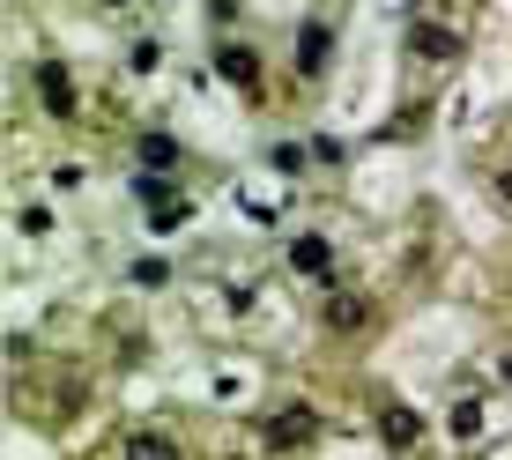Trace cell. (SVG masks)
Returning <instances> with one entry per match:
<instances>
[{
  "mask_svg": "<svg viewBox=\"0 0 512 460\" xmlns=\"http://www.w3.org/2000/svg\"><path fill=\"white\" fill-rule=\"evenodd\" d=\"M312 438H320V416H312L305 401L268 416V446H275V453H297V446H312Z\"/></svg>",
  "mask_w": 512,
  "mask_h": 460,
  "instance_id": "1",
  "label": "cell"
},
{
  "mask_svg": "<svg viewBox=\"0 0 512 460\" xmlns=\"http://www.w3.org/2000/svg\"><path fill=\"white\" fill-rule=\"evenodd\" d=\"M141 201H149V223L156 230H179V223H193V201H179L164 179H141Z\"/></svg>",
  "mask_w": 512,
  "mask_h": 460,
  "instance_id": "2",
  "label": "cell"
},
{
  "mask_svg": "<svg viewBox=\"0 0 512 460\" xmlns=\"http://www.w3.org/2000/svg\"><path fill=\"white\" fill-rule=\"evenodd\" d=\"M216 75L231 82V90L253 97V90H260V52H253V45H223V52H216Z\"/></svg>",
  "mask_w": 512,
  "mask_h": 460,
  "instance_id": "3",
  "label": "cell"
},
{
  "mask_svg": "<svg viewBox=\"0 0 512 460\" xmlns=\"http://www.w3.org/2000/svg\"><path fill=\"white\" fill-rule=\"evenodd\" d=\"M38 104H45V112H60V119L75 112V82H67V67H60V60H45V67H38Z\"/></svg>",
  "mask_w": 512,
  "mask_h": 460,
  "instance_id": "4",
  "label": "cell"
},
{
  "mask_svg": "<svg viewBox=\"0 0 512 460\" xmlns=\"http://www.w3.org/2000/svg\"><path fill=\"white\" fill-rule=\"evenodd\" d=\"M409 52H423V60H453L461 38H453V30H438V23H409Z\"/></svg>",
  "mask_w": 512,
  "mask_h": 460,
  "instance_id": "5",
  "label": "cell"
},
{
  "mask_svg": "<svg viewBox=\"0 0 512 460\" xmlns=\"http://www.w3.org/2000/svg\"><path fill=\"white\" fill-rule=\"evenodd\" d=\"M290 260H297V275H327L334 268V245L305 230V238H290Z\"/></svg>",
  "mask_w": 512,
  "mask_h": 460,
  "instance_id": "6",
  "label": "cell"
},
{
  "mask_svg": "<svg viewBox=\"0 0 512 460\" xmlns=\"http://www.w3.org/2000/svg\"><path fill=\"white\" fill-rule=\"evenodd\" d=\"M297 75H305V82H320V75H327V30H320V23L297 38Z\"/></svg>",
  "mask_w": 512,
  "mask_h": 460,
  "instance_id": "7",
  "label": "cell"
},
{
  "mask_svg": "<svg viewBox=\"0 0 512 460\" xmlns=\"http://www.w3.org/2000/svg\"><path fill=\"white\" fill-rule=\"evenodd\" d=\"M119 460H179V446H171L164 431H134L127 446H119Z\"/></svg>",
  "mask_w": 512,
  "mask_h": 460,
  "instance_id": "8",
  "label": "cell"
},
{
  "mask_svg": "<svg viewBox=\"0 0 512 460\" xmlns=\"http://www.w3.org/2000/svg\"><path fill=\"white\" fill-rule=\"evenodd\" d=\"M379 438H386V446H416V438H423L416 409H386V416H379Z\"/></svg>",
  "mask_w": 512,
  "mask_h": 460,
  "instance_id": "9",
  "label": "cell"
},
{
  "mask_svg": "<svg viewBox=\"0 0 512 460\" xmlns=\"http://www.w3.org/2000/svg\"><path fill=\"white\" fill-rule=\"evenodd\" d=\"M179 141H171V134H141V164H149V171H179Z\"/></svg>",
  "mask_w": 512,
  "mask_h": 460,
  "instance_id": "10",
  "label": "cell"
},
{
  "mask_svg": "<svg viewBox=\"0 0 512 460\" xmlns=\"http://www.w3.org/2000/svg\"><path fill=\"white\" fill-rule=\"evenodd\" d=\"M446 431H453V438H461V446H468V438H483V401H453V416H446Z\"/></svg>",
  "mask_w": 512,
  "mask_h": 460,
  "instance_id": "11",
  "label": "cell"
},
{
  "mask_svg": "<svg viewBox=\"0 0 512 460\" xmlns=\"http://www.w3.org/2000/svg\"><path fill=\"white\" fill-rule=\"evenodd\" d=\"M364 320H372V312H364V297H334V305H327V327H342V334H357Z\"/></svg>",
  "mask_w": 512,
  "mask_h": 460,
  "instance_id": "12",
  "label": "cell"
},
{
  "mask_svg": "<svg viewBox=\"0 0 512 460\" xmlns=\"http://www.w3.org/2000/svg\"><path fill=\"white\" fill-rule=\"evenodd\" d=\"M134 282H141V290H156V282H171V268H164V260H134Z\"/></svg>",
  "mask_w": 512,
  "mask_h": 460,
  "instance_id": "13",
  "label": "cell"
},
{
  "mask_svg": "<svg viewBox=\"0 0 512 460\" xmlns=\"http://www.w3.org/2000/svg\"><path fill=\"white\" fill-rule=\"evenodd\" d=\"M498 208H512V171H498Z\"/></svg>",
  "mask_w": 512,
  "mask_h": 460,
  "instance_id": "14",
  "label": "cell"
},
{
  "mask_svg": "<svg viewBox=\"0 0 512 460\" xmlns=\"http://www.w3.org/2000/svg\"><path fill=\"white\" fill-rule=\"evenodd\" d=\"M104 8H134V0H104Z\"/></svg>",
  "mask_w": 512,
  "mask_h": 460,
  "instance_id": "15",
  "label": "cell"
}]
</instances>
